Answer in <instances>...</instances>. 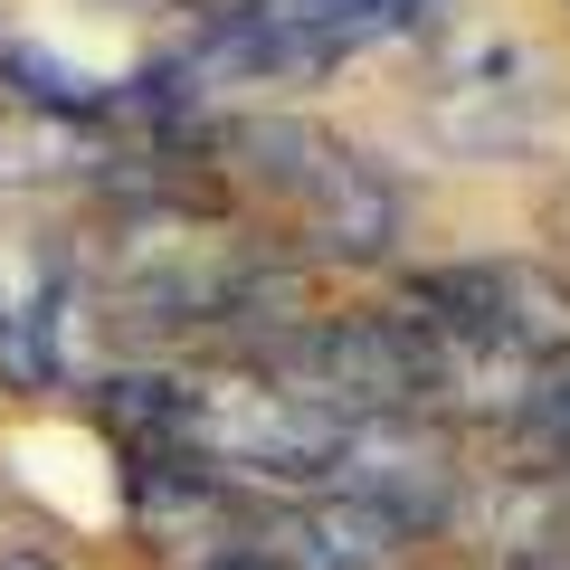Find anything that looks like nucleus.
I'll list each match as a JSON object with an SVG mask.
<instances>
[{"label": "nucleus", "instance_id": "nucleus-14", "mask_svg": "<svg viewBox=\"0 0 570 570\" xmlns=\"http://www.w3.org/2000/svg\"><path fill=\"white\" fill-rule=\"evenodd\" d=\"M238 570H266V561H238Z\"/></svg>", "mask_w": 570, "mask_h": 570}, {"label": "nucleus", "instance_id": "nucleus-3", "mask_svg": "<svg viewBox=\"0 0 570 570\" xmlns=\"http://www.w3.org/2000/svg\"><path fill=\"white\" fill-rule=\"evenodd\" d=\"M257 371L295 400L333 409V419H390V409L438 400V352L409 314H314V324H276Z\"/></svg>", "mask_w": 570, "mask_h": 570}, {"label": "nucleus", "instance_id": "nucleus-2", "mask_svg": "<svg viewBox=\"0 0 570 570\" xmlns=\"http://www.w3.org/2000/svg\"><path fill=\"white\" fill-rule=\"evenodd\" d=\"M209 153H219V163L238 171V181L314 247V257L371 266V257H390L400 228H409L400 181H390L371 153H352L343 134L305 124V115H238V124L209 134Z\"/></svg>", "mask_w": 570, "mask_h": 570}, {"label": "nucleus", "instance_id": "nucleus-5", "mask_svg": "<svg viewBox=\"0 0 570 570\" xmlns=\"http://www.w3.org/2000/svg\"><path fill=\"white\" fill-rule=\"evenodd\" d=\"M551 124V67L523 39H456L428 77V134L456 153H513Z\"/></svg>", "mask_w": 570, "mask_h": 570}, {"label": "nucleus", "instance_id": "nucleus-10", "mask_svg": "<svg viewBox=\"0 0 570 570\" xmlns=\"http://www.w3.org/2000/svg\"><path fill=\"white\" fill-rule=\"evenodd\" d=\"M58 324H67V257L39 238H0V371L48 381L58 371Z\"/></svg>", "mask_w": 570, "mask_h": 570}, {"label": "nucleus", "instance_id": "nucleus-7", "mask_svg": "<svg viewBox=\"0 0 570 570\" xmlns=\"http://www.w3.org/2000/svg\"><path fill=\"white\" fill-rule=\"evenodd\" d=\"M448 532H466L475 551H494L504 570L532 561H561L570 551V466H485V475H456L448 494Z\"/></svg>", "mask_w": 570, "mask_h": 570}, {"label": "nucleus", "instance_id": "nucleus-13", "mask_svg": "<svg viewBox=\"0 0 570 570\" xmlns=\"http://www.w3.org/2000/svg\"><path fill=\"white\" fill-rule=\"evenodd\" d=\"M0 570H58L48 551H0Z\"/></svg>", "mask_w": 570, "mask_h": 570}, {"label": "nucleus", "instance_id": "nucleus-4", "mask_svg": "<svg viewBox=\"0 0 570 570\" xmlns=\"http://www.w3.org/2000/svg\"><path fill=\"white\" fill-rule=\"evenodd\" d=\"M400 314L438 343L475 352L504 371H542L570 352V285L532 257H466V266H428L409 276Z\"/></svg>", "mask_w": 570, "mask_h": 570}, {"label": "nucleus", "instance_id": "nucleus-11", "mask_svg": "<svg viewBox=\"0 0 570 570\" xmlns=\"http://www.w3.org/2000/svg\"><path fill=\"white\" fill-rule=\"evenodd\" d=\"M105 163V142L58 105H10L0 115V190H58Z\"/></svg>", "mask_w": 570, "mask_h": 570}, {"label": "nucleus", "instance_id": "nucleus-1", "mask_svg": "<svg viewBox=\"0 0 570 570\" xmlns=\"http://www.w3.org/2000/svg\"><path fill=\"white\" fill-rule=\"evenodd\" d=\"M105 409L142 438V456L200 466L219 485H324L352 428L276 390L266 371H134V381H115Z\"/></svg>", "mask_w": 570, "mask_h": 570}, {"label": "nucleus", "instance_id": "nucleus-8", "mask_svg": "<svg viewBox=\"0 0 570 570\" xmlns=\"http://www.w3.org/2000/svg\"><path fill=\"white\" fill-rule=\"evenodd\" d=\"M134 523H142V542L163 551L171 570H238L257 513H247L219 475L171 466V456H142L134 466Z\"/></svg>", "mask_w": 570, "mask_h": 570}, {"label": "nucleus", "instance_id": "nucleus-6", "mask_svg": "<svg viewBox=\"0 0 570 570\" xmlns=\"http://www.w3.org/2000/svg\"><path fill=\"white\" fill-rule=\"evenodd\" d=\"M456 438L438 419H419V409H390V419H352L343 448H333V475L324 494H352V504H381L390 523L428 532L448 523V494H456Z\"/></svg>", "mask_w": 570, "mask_h": 570}, {"label": "nucleus", "instance_id": "nucleus-12", "mask_svg": "<svg viewBox=\"0 0 570 570\" xmlns=\"http://www.w3.org/2000/svg\"><path fill=\"white\" fill-rule=\"evenodd\" d=\"M513 428H523V448L542 456V466H570V352L532 371V390H523V409H513Z\"/></svg>", "mask_w": 570, "mask_h": 570}, {"label": "nucleus", "instance_id": "nucleus-9", "mask_svg": "<svg viewBox=\"0 0 570 570\" xmlns=\"http://www.w3.org/2000/svg\"><path fill=\"white\" fill-rule=\"evenodd\" d=\"M419 532L390 523L381 504H352V494H305V504L257 513L247 532V561L266 570H400Z\"/></svg>", "mask_w": 570, "mask_h": 570}]
</instances>
